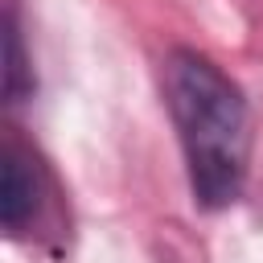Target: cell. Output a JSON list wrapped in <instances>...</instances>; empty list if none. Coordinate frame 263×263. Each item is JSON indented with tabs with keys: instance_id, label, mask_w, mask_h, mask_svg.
Returning <instances> with one entry per match:
<instances>
[{
	"instance_id": "3",
	"label": "cell",
	"mask_w": 263,
	"mask_h": 263,
	"mask_svg": "<svg viewBox=\"0 0 263 263\" xmlns=\"http://www.w3.org/2000/svg\"><path fill=\"white\" fill-rule=\"evenodd\" d=\"M33 90H37L33 58L25 53V33H21L16 4H8L4 8V103L16 107V103L33 99Z\"/></svg>"
},
{
	"instance_id": "2",
	"label": "cell",
	"mask_w": 263,
	"mask_h": 263,
	"mask_svg": "<svg viewBox=\"0 0 263 263\" xmlns=\"http://www.w3.org/2000/svg\"><path fill=\"white\" fill-rule=\"evenodd\" d=\"M0 226L12 242L37 238L45 226L58 222L62 214V189L49 173V164L29 148L25 140L8 136L4 156H0Z\"/></svg>"
},
{
	"instance_id": "1",
	"label": "cell",
	"mask_w": 263,
	"mask_h": 263,
	"mask_svg": "<svg viewBox=\"0 0 263 263\" xmlns=\"http://www.w3.org/2000/svg\"><path fill=\"white\" fill-rule=\"evenodd\" d=\"M164 107L185 156V181L197 210H230L247 189L251 107L242 86L201 49L173 45L160 62Z\"/></svg>"
}]
</instances>
